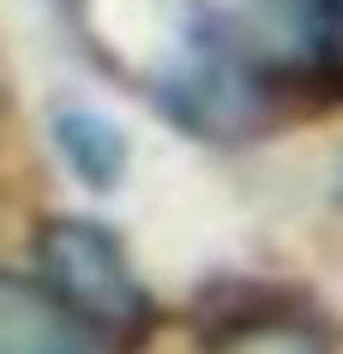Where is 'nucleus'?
Wrapping results in <instances>:
<instances>
[{
    "instance_id": "f03ea898",
    "label": "nucleus",
    "mask_w": 343,
    "mask_h": 354,
    "mask_svg": "<svg viewBox=\"0 0 343 354\" xmlns=\"http://www.w3.org/2000/svg\"><path fill=\"white\" fill-rule=\"evenodd\" d=\"M0 354H103L91 324L24 277H0Z\"/></svg>"
},
{
    "instance_id": "7ed1b4c3",
    "label": "nucleus",
    "mask_w": 343,
    "mask_h": 354,
    "mask_svg": "<svg viewBox=\"0 0 343 354\" xmlns=\"http://www.w3.org/2000/svg\"><path fill=\"white\" fill-rule=\"evenodd\" d=\"M55 132H60V145H67V156H73V168L85 174V180H114L121 174V156H127V145H121V132L103 120V114H91V109H73V114H60L55 120Z\"/></svg>"
},
{
    "instance_id": "f257e3e1",
    "label": "nucleus",
    "mask_w": 343,
    "mask_h": 354,
    "mask_svg": "<svg viewBox=\"0 0 343 354\" xmlns=\"http://www.w3.org/2000/svg\"><path fill=\"white\" fill-rule=\"evenodd\" d=\"M37 259H42L49 288L91 330H127V324L145 318V288H139L133 264H127V252L109 228L55 216V223L37 228Z\"/></svg>"
}]
</instances>
